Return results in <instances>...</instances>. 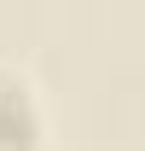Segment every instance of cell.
Segmentation results:
<instances>
[{
    "label": "cell",
    "mask_w": 145,
    "mask_h": 151,
    "mask_svg": "<svg viewBox=\"0 0 145 151\" xmlns=\"http://www.w3.org/2000/svg\"><path fill=\"white\" fill-rule=\"evenodd\" d=\"M35 105L23 81H0V151H35Z\"/></svg>",
    "instance_id": "1"
}]
</instances>
